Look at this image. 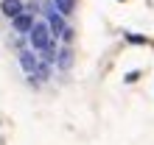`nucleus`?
I'll list each match as a JSON object with an SVG mask.
<instances>
[{
	"label": "nucleus",
	"instance_id": "nucleus-1",
	"mask_svg": "<svg viewBox=\"0 0 154 145\" xmlns=\"http://www.w3.org/2000/svg\"><path fill=\"white\" fill-rule=\"evenodd\" d=\"M45 22H48V28H51V34L56 36V39H62V36H65V31L70 28V25L65 22V17L56 11L53 0H48V3H45Z\"/></svg>",
	"mask_w": 154,
	"mask_h": 145
},
{
	"label": "nucleus",
	"instance_id": "nucleus-2",
	"mask_svg": "<svg viewBox=\"0 0 154 145\" xmlns=\"http://www.w3.org/2000/svg\"><path fill=\"white\" fill-rule=\"evenodd\" d=\"M31 25H34V6H31V8H23L17 17H11V28H14L17 34H23V36H28Z\"/></svg>",
	"mask_w": 154,
	"mask_h": 145
},
{
	"label": "nucleus",
	"instance_id": "nucleus-3",
	"mask_svg": "<svg viewBox=\"0 0 154 145\" xmlns=\"http://www.w3.org/2000/svg\"><path fill=\"white\" fill-rule=\"evenodd\" d=\"M20 67L28 72L31 78H37V67H39V56H34V50H20Z\"/></svg>",
	"mask_w": 154,
	"mask_h": 145
},
{
	"label": "nucleus",
	"instance_id": "nucleus-4",
	"mask_svg": "<svg viewBox=\"0 0 154 145\" xmlns=\"http://www.w3.org/2000/svg\"><path fill=\"white\" fill-rule=\"evenodd\" d=\"M23 8H25V6H23V0H0V11H3L8 20H11V17H17Z\"/></svg>",
	"mask_w": 154,
	"mask_h": 145
},
{
	"label": "nucleus",
	"instance_id": "nucleus-5",
	"mask_svg": "<svg viewBox=\"0 0 154 145\" xmlns=\"http://www.w3.org/2000/svg\"><path fill=\"white\" fill-rule=\"evenodd\" d=\"M53 6H56V11L62 17H70V14H73V8H76V0H53Z\"/></svg>",
	"mask_w": 154,
	"mask_h": 145
},
{
	"label": "nucleus",
	"instance_id": "nucleus-6",
	"mask_svg": "<svg viewBox=\"0 0 154 145\" xmlns=\"http://www.w3.org/2000/svg\"><path fill=\"white\" fill-rule=\"evenodd\" d=\"M70 61H73V59H70V48L56 50V61H53V64H59L62 70H67V67H70Z\"/></svg>",
	"mask_w": 154,
	"mask_h": 145
}]
</instances>
